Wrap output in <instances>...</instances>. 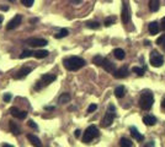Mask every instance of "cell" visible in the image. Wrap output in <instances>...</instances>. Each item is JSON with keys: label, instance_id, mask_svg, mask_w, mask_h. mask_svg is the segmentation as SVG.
Masks as SVG:
<instances>
[{"label": "cell", "instance_id": "6da1fadb", "mask_svg": "<svg viewBox=\"0 0 165 147\" xmlns=\"http://www.w3.org/2000/svg\"><path fill=\"white\" fill-rule=\"evenodd\" d=\"M63 64L67 70L69 71H77L79 69H81L82 66H85L86 61L80 58V56H69V58H65L63 60Z\"/></svg>", "mask_w": 165, "mask_h": 147}, {"label": "cell", "instance_id": "7a4b0ae2", "mask_svg": "<svg viewBox=\"0 0 165 147\" xmlns=\"http://www.w3.org/2000/svg\"><path fill=\"white\" fill-rule=\"evenodd\" d=\"M154 103V96L149 89H145L142 92L141 98H139V107L143 110H150Z\"/></svg>", "mask_w": 165, "mask_h": 147}, {"label": "cell", "instance_id": "3957f363", "mask_svg": "<svg viewBox=\"0 0 165 147\" xmlns=\"http://www.w3.org/2000/svg\"><path fill=\"white\" fill-rule=\"evenodd\" d=\"M115 117H116V108H115L113 104H110L109 107H107V110L105 113V117L101 120V126L102 128H109L113 122Z\"/></svg>", "mask_w": 165, "mask_h": 147}, {"label": "cell", "instance_id": "277c9868", "mask_svg": "<svg viewBox=\"0 0 165 147\" xmlns=\"http://www.w3.org/2000/svg\"><path fill=\"white\" fill-rule=\"evenodd\" d=\"M57 76L54 75V74H45V75L41 76V79L36 82L35 85V89L36 91H41L42 88L47 87L48 85H51L53 81H55Z\"/></svg>", "mask_w": 165, "mask_h": 147}, {"label": "cell", "instance_id": "5b68a950", "mask_svg": "<svg viewBox=\"0 0 165 147\" xmlns=\"http://www.w3.org/2000/svg\"><path fill=\"white\" fill-rule=\"evenodd\" d=\"M97 136H99V129L95 125H90L84 131V135H82V142L90 143Z\"/></svg>", "mask_w": 165, "mask_h": 147}, {"label": "cell", "instance_id": "8992f818", "mask_svg": "<svg viewBox=\"0 0 165 147\" xmlns=\"http://www.w3.org/2000/svg\"><path fill=\"white\" fill-rule=\"evenodd\" d=\"M164 63V58H163V55L159 54L156 50H153L150 53V64H152V66L154 68H160L161 65Z\"/></svg>", "mask_w": 165, "mask_h": 147}, {"label": "cell", "instance_id": "52a82bcc", "mask_svg": "<svg viewBox=\"0 0 165 147\" xmlns=\"http://www.w3.org/2000/svg\"><path fill=\"white\" fill-rule=\"evenodd\" d=\"M25 43L28 44L30 47H34V48H37V47H45L48 44L47 39H43V38H28L25 40Z\"/></svg>", "mask_w": 165, "mask_h": 147}, {"label": "cell", "instance_id": "ba28073f", "mask_svg": "<svg viewBox=\"0 0 165 147\" xmlns=\"http://www.w3.org/2000/svg\"><path fill=\"white\" fill-rule=\"evenodd\" d=\"M121 19H122V22L123 23H128L131 21V11H129V6L128 4L123 3V6H122V12H121Z\"/></svg>", "mask_w": 165, "mask_h": 147}, {"label": "cell", "instance_id": "9c48e42d", "mask_svg": "<svg viewBox=\"0 0 165 147\" xmlns=\"http://www.w3.org/2000/svg\"><path fill=\"white\" fill-rule=\"evenodd\" d=\"M21 22H22V15H16V16H14V19L9 23H7L6 30L11 31V30H14L16 27H19L20 24H21Z\"/></svg>", "mask_w": 165, "mask_h": 147}, {"label": "cell", "instance_id": "30bf717a", "mask_svg": "<svg viewBox=\"0 0 165 147\" xmlns=\"http://www.w3.org/2000/svg\"><path fill=\"white\" fill-rule=\"evenodd\" d=\"M113 76L116 79H125L128 76V68L127 66H122L118 70H115L113 71Z\"/></svg>", "mask_w": 165, "mask_h": 147}, {"label": "cell", "instance_id": "8fae6325", "mask_svg": "<svg viewBox=\"0 0 165 147\" xmlns=\"http://www.w3.org/2000/svg\"><path fill=\"white\" fill-rule=\"evenodd\" d=\"M101 66H102V68L105 69V71H107V72H113L115 70H116V68H115V64L111 63L107 58H104V59H102Z\"/></svg>", "mask_w": 165, "mask_h": 147}, {"label": "cell", "instance_id": "7c38bea8", "mask_svg": "<svg viewBox=\"0 0 165 147\" xmlns=\"http://www.w3.org/2000/svg\"><path fill=\"white\" fill-rule=\"evenodd\" d=\"M30 72H31V68L25 66V68H22L21 70H19L18 72H16V75L14 76V79H15V80H21V79H23V77H26Z\"/></svg>", "mask_w": 165, "mask_h": 147}, {"label": "cell", "instance_id": "4fadbf2b", "mask_svg": "<svg viewBox=\"0 0 165 147\" xmlns=\"http://www.w3.org/2000/svg\"><path fill=\"white\" fill-rule=\"evenodd\" d=\"M129 131H131V135H132V137H133L134 138V140H137L138 142H142L143 141V135L141 134V133H139L138 131V129L137 128H134V126H131L129 128Z\"/></svg>", "mask_w": 165, "mask_h": 147}, {"label": "cell", "instance_id": "5bb4252c", "mask_svg": "<svg viewBox=\"0 0 165 147\" xmlns=\"http://www.w3.org/2000/svg\"><path fill=\"white\" fill-rule=\"evenodd\" d=\"M148 30H149V33L150 35H158L159 31H160V26L158 22H150L149 26H148Z\"/></svg>", "mask_w": 165, "mask_h": 147}, {"label": "cell", "instance_id": "9a60e30c", "mask_svg": "<svg viewBox=\"0 0 165 147\" xmlns=\"http://www.w3.org/2000/svg\"><path fill=\"white\" fill-rule=\"evenodd\" d=\"M143 122L147 125V126H152V125H155L156 124V118L154 115H145L143 118Z\"/></svg>", "mask_w": 165, "mask_h": 147}, {"label": "cell", "instance_id": "2e32d148", "mask_svg": "<svg viewBox=\"0 0 165 147\" xmlns=\"http://www.w3.org/2000/svg\"><path fill=\"white\" fill-rule=\"evenodd\" d=\"M160 7V0H149V10L152 12H156Z\"/></svg>", "mask_w": 165, "mask_h": 147}, {"label": "cell", "instance_id": "e0dca14e", "mask_svg": "<svg viewBox=\"0 0 165 147\" xmlns=\"http://www.w3.org/2000/svg\"><path fill=\"white\" fill-rule=\"evenodd\" d=\"M112 54L115 55V58H116L117 60H123V59H125V56H126L125 50H123V49H121V48H116L113 50Z\"/></svg>", "mask_w": 165, "mask_h": 147}, {"label": "cell", "instance_id": "ac0fdd59", "mask_svg": "<svg viewBox=\"0 0 165 147\" xmlns=\"http://www.w3.org/2000/svg\"><path fill=\"white\" fill-rule=\"evenodd\" d=\"M27 138H28V141L34 145V146H37V147H41L42 146V143H41V140L36 136V135H32V134H28L27 135Z\"/></svg>", "mask_w": 165, "mask_h": 147}, {"label": "cell", "instance_id": "d6986e66", "mask_svg": "<svg viewBox=\"0 0 165 147\" xmlns=\"http://www.w3.org/2000/svg\"><path fill=\"white\" fill-rule=\"evenodd\" d=\"M9 126H10V130H11V133H12V134H14L15 136L20 135L21 130H20V128L18 126V124H16V122H14V121H9Z\"/></svg>", "mask_w": 165, "mask_h": 147}, {"label": "cell", "instance_id": "ffe728a7", "mask_svg": "<svg viewBox=\"0 0 165 147\" xmlns=\"http://www.w3.org/2000/svg\"><path fill=\"white\" fill-rule=\"evenodd\" d=\"M126 94V88L123 86H118L115 88V96H116L117 98H123Z\"/></svg>", "mask_w": 165, "mask_h": 147}, {"label": "cell", "instance_id": "44dd1931", "mask_svg": "<svg viewBox=\"0 0 165 147\" xmlns=\"http://www.w3.org/2000/svg\"><path fill=\"white\" fill-rule=\"evenodd\" d=\"M70 99H72V96H70L69 93H62V94L59 96V98H58V103L64 104V103L70 102Z\"/></svg>", "mask_w": 165, "mask_h": 147}, {"label": "cell", "instance_id": "7402d4cb", "mask_svg": "<svg viewBox=\"0 0 165 147\" xmlns=\"http://www.w3.org/2000/svg\"><path fill=\"white\" fill-rule=\"evenodd\" d=\"M48 54L49 53L47 50H37V52L34 53V56H35V58H37V59H43V58H47Z\"/></svg>", "mask_w": 165, "mask_h": 147}, {"label": "cell", "instance_id": "603a6c76", "mask_svg": "<svg viewBox=\"0 0 165 147\" xmlns=\"http://www.w3.org/2000/svg\"><path fill=\"white\" fill-rule=\"evenodd\" d=\"M86 27L90 30H99L100 28V23L97 21H89V22H86Z\"/></svg>", "mask_w": 165, "mask_h": 147}, {"label": "cell", "instance_id": "cb8c5ba5", "mask_svg": "<svg viewBox=\"0 0 165 147\" xmlns=\"http://www.w3.org/2000/svg\"><path fill=\"white\" fill-rule=\"evenodd\" d=\"M116 22V17L115 16H109V17H106L105 19V22H104V24L106 27H110V26H112V24Z\"/></svg>", "mask_w": 165, "mask_h": 147}, {"label": "cell", "instance_id": "d4e9b609", "mask_svg": "<svg viewBox=\"0 0 165 147\" xmlns=\"http://www.w3.org/2000/svg\"><path fill=\"white\" fill-rule=\"evenodd\" d=\"M120 146H125V147H132L133 146V142H132L131 140H128V138L126 137H122L120 140Z\"/></svg>", "mask_w": 165, "mask_h": 147}, {"label": "cell", "instance_id": "484cf974", "mask_svg": "<svg viewBox=\"0 0 165 147\" xmlns=\"http://www.w3.org/2000/svg\"><path fill=\"white\" fill-rule=\"evenodd\" d=\"M68 35H69V31H68V30H65V28H63V30H61V32H59V33H57L54 37H55L57 39H61V38L67 37Z\"/></svg>", "mask_w": 165, "mask_h": 147}, {"label": "cell", "instance_id": "4316f807", "mask_svg": "<svg viewBox=\"0 0 165 147\" xmlns=\"http://www.w3.org/2000/svg\"><path fill=\"white\" fill-rule=\"evenodd\" d=\"M102 59H104V56H101V55H95L94 58H93V63H94L95 65H97V66H101Z\"/></svg>", "mask_w": 165, "mask_h": 147}, {"label": "cell", "instance_id": "83f0119b", "mask_svg": "<svg viewBox=\"0 0 165 147\" xmlns=\"http://www.w3.org/2000/svg\"><path fill=\"white\" fill-rule=\"evenodd\" d=\"M132 71H133L134 74H137L138 76H143V75H144V71H145V69H143V68H139V66H134L133 69H132Z\"/></svg>", "mask_w": 165, "mask_h": 147}, {"label": "cell", "instance_id": "f1b7e54d", "mask_svg": "<svg viewBox=\"0 0 165 147\" xmlns=\"http://www.w3.org/2000/svg\"><path fill=\"white\" fill-rule=\"evenodd\" d=\"M35 52H31V50H23L20 55V59H25V58H28V56H32Z\"/></svg>", "mask_w": 165, "mask_h": 147}, {"label": "cell", "instance_id": "f546056e", "mask_svg": "<svg viewBox=\"0 0 165 147\" xmlns=\"http://www.w3.org/2000/svg\"><path fill=\"white\" fill-rule=\"evenodd\" d=\"M156 44L160 45V47H163V48L165 49V35L160 36L158 39H156Z\"/></svg>", "mask_w": 165, "mask_h": 147}, {"label": "cell", "instance_id": "4dcf8cb0", "mask_svg": "<svg viewBox=\"0 0 165 147\" xmlns=\"http://www.w3.org/2000/svg\"><path fill=\"white\" fill-rule=\"evenodd\" d=\"M34 3H35V0H21V4L26 7H31L34 5Z\"/></svg>", "mask_w": 165, "mask_h": 147}, {"label": "cell", "instance_id": "1f68e13d", "mask_svg": "<svg viewBox=\"0 0 165 147\" xmlns=\"http://www.w3.org/2000/svg\"><path fill=\"white\" fill-rule=\"evenodd\" d=\"M26 117H27V112H25V110H20L19 113H18V119H20V120H23V119H26Z\"/></svg>", "mask_w": 165, "mask_h": 147}, {"label": "cell", "instance_id": "d6a6232c", "mask_svg": "<svg viewBox=\"0 0 165 147\" xmlns=\"http://www.w3.org/2000/svg\"><path fill=\"white\" fill-rule=\"evenodd\" d=\"M19 112H20V110H19L18 108H16V107H12V108H10V114H11L12 117H15V118L18 117V113H19Z\"/></svg>", "mask_w": 165, "mask_h": 147}, {"label": "cell", "instance_id": "836d02e7", "mask_svg": "<svg viewBox=\"0 0 165 147\" xmlns=\"http://www.w3.org/2000/svg\"><path fill=\"white\" fill-rule=\"evenodd\" d=\"M96 109H97V105H96V104H90L89 108H88V113H93V112H95Z\"/></svg>", "mask_w": 165, "mask_h": 147}, {"label": "cell", "instance_id": "e575fe53", "mask_svg": "<svg viewBox=\"0 0 165 147\" xmlns=\"http://www.w3.org/2000/svg\"><path fill=\"white\" fill-rule=\"evenodd\" d=\"M28 126L30 128H32V129H35V130H37L38 129V126H37V124L34 121V120H28Z\"/></svg>", "mask_w": 165, "mask_h": 147}, {"label": "cell", "instance_id": "d590c367", "mask_svg": "<svg viewBox=\"0 0 165 147\" xmlns=\"http://www.w3.org/2000/svg\"><path fill=\"white\" fill-rule=\"evenodd\" d=\"M10 99H11V94H10V93H6V94L4 96V101H5V102H10Z\"/></svg>", "mask_w": 165, "mask_h": 147}, {"label": "cell", "instance_id": "8d00e7d4", "mask_svg": "<svg viewBox=\"0 0 165 147\" xmlns=\"http://www.w3.org/2000/svg\"><path fill=\"white\" fill-rule=\"evenodd\" d=\"M161 28H163V31H165V17L161 19Z\"/></svg>", "mask_w": 165, "mask_h": 147}, {"label": "cell", "instance_id": "74e56055", "mask_svg": "<svg viewBox=\"0 0 165 147\" xmlns=\"http://www.w3.org/2000/svg\"><path fill=\"white\" fill-rule=\"evenodd\" d=\"M46 110H55V107L54 105H52V107H45Z\"/></svg>", "mask_w": 165, "mask_h": 147}, {"label": "cell", "instance_id": "f35d334b", "mask_svg": "<svg viewBox=\"0 0 165 147\" xmlns=\"http://www.w3.org/2000/svg\"><path fill=\"white\" fill-rule=\"evenodd\" d=\"M72 3H73V4H75V5H78V4L82 3V0H72Z\"/></svg>", "mask_w": 165, "mask_h": 147}, {"label": "cell", "instance_id": "ab89813d", "mask_svg": "<svg viewBox=\"0 0 165 147\" xmlns=\"http://www.w3.org/2000/svg\"><path fill=\"white\" fill-rule=\"evenodd\" d=\"M80 133H81V131H80L79 129H78V130H75V133H74V135H75V137H79V136H80Z\"/></svg>", "mask_w": 165, "mask_h": 147}, {"label": "cell", "instance_id": "60d3db41", "mask_svg": "<svg viewBox=\"0 0 165 147\" xmlns=\"http://www.w3.org/2000/svg\"><path fill=\"white\" fill-rule=\"evenodd\" d=\"M161 108L165 110V98H163V101H161Z\"/></svg>", "mask_w": 165, "mask_h": 147}, {"label": "cell", "instance_id": "b9f144b4", "mask_svg": "<svg viewBox=\"0 0 165 147\" xmlns=\"http://www.w3.org/2000/svg\"><path fill=\"white\" fill-rule=\"evenodd\" d=\"M0 10H3V11H7V10H9V7H7V6H1V7H0Z\"/></svg>", "mask_w": 165, "mask_h": 147}, {"label": "cell", "instance_id": "7bdbcfd3", "mask_svg": "<svg viewBox=\"0 0 165 147\" xmlns=\"http://www.w3.org/2000/svg\"><path fill=\"white\" fill-rule=\"evenodd\" d=\"M38 21V19H31L30 20V23H35V22H37Z\"/></svg>", "mask_w": 165, "mask_h": 147}, {"label": "cell", "instance_id": "ee69618b", "mask_svg": "<svg viewBox=\"0 0 165 147\" xmlns=\"http://www.w3.org/2000/svg\"><path fill=\"white\" fill-rule=\"evenodd\" d=\"M3 147H12V146H11V145H9V143H4V145H3Z\"/></svg>", "mask_w": 165, "mask_h": 147}, {"label": "cell", "instance_id": "f6af8a7d", "mask_svg": "<svg viewBox=\"0 0 165 147\" xmlns=\"http://www.w3.org/2000/svg\"><path fill=\"white\" fill-rule=\"evenodd\" d=\"M75 109H77L75 107H69V110H75Z\"/></svg>", "mask_w": 165, "mask_h": 147}, {"label": "cell", "instance_id": "bcb514c9", "mask_svg": "<svg viewBox=\"0 0 165 147\" xmlns=\"http://www.w3.org/2000/svg\"><path fill=\"white\" fill-rule=\"evenodd\" d=\"M3 22V17H1V16H0V23H1Z\"/></svg>", "mask_w": 165, "mask_h": 147}]
</instances>
